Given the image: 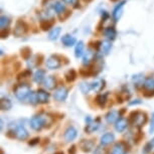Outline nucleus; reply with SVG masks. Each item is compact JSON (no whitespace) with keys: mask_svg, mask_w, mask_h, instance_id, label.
Here are the masks:
<instances>
[{"mask_svg":"<svg viewBox=\"0 0 154 154\" xmlns=\"http://www.w3.org/2000/svg\"><path fill=\"white\" fill-rule=\"evenodd\" d=\"M48 117L45 115H35L31 118L30 120V126L34 131H40L42 128L51 125V122L48 121Z\"/></svg>","mask_w":154,"mask_h":154,"instance_id":"nucleus-1","label":"nucleus"},{"mask_svg":"<svg viewBox=\"0 0 154 154\" xmlns=\"http://www.w3.org/2000/svg\"><path fill=\"white\" fill-rule=\"evenodd\" d=\"M30 87L27 84H19L14 89V95L19 101H23L30 95Z\"/></svg>","mask_w":154,"mask_h":154,"instance_id":"nucleus-2","label":"nucleus"},{"mask_svg":"<svg viewBox=\"0 0 154 154\" xmlns=\"http://www.w3.org/2000/svg\"><path fill=\"white\" fill-rule=\"evenodd\" d=\"M130 120H131L132 125H134V126L138 128H141L147 122V115L140 111L132 112L131 115H130Z\"/></svg>","mask_w":154,"mask_h":154,"instance_id":"nucleus-3","label":"nucleus"},{"mask_svg":"<svg viewBox=\"0 0 154 154\" xmlns=\"http://www.w3.org/2000/svg\"><path fill=\"white\" fill-rule=\"evenodd\" d=\"M9 130L13 132L14 134V138L15 139H18L20 141H23V140H26L28 138V131L25 129V127L23 125L19 124V125H14V127L10 128Z\"/></svg>","mask_w":154,"mask_h":154,"instance_id":"nucleus-4","label":"nucleus"},{"mask_svg":"<svg viewBox=\"0 0 154 154\" xmlns=\"http://www.w3.org/2000/svg\"><path fill=\"white\" fill-rule=\"evenodd\" d=\"M128 151H129V145L126 142L120 141L114 145L111 154H127Z\"/></svg>","mask_w":154,"mask_h":154,"instance_id":"nucleus-5","label":"nucleus"},{"mask_svg":"<svg viewBox=\"0 0 154 154\" xmlns=\"http://www.w3.org/2000/svg\"><path fill=\"white\" fill-rule=\"evenodd\" d=\"M68 94H69L68 89L65 88V87H60V88L57 89L56 92H54V100H57L59 102H63L68 98Z\"/></svg>","mask_w":154,"mask_h":154,"instance_id":"nucleus-6","label":"nucleus"},{"mask_svg":"<svg viewBox=\"0 0 154 154\" xmlns=\"http://www.w3.org/2000/svg\"><path fill=\"white\" fill-rule=\"evenodd\" d=\"M78 136V130L75 129V127L69 126L68 129L65 131V134H63V138L66 142H72L74 141Z\"/></svg>","mask_w":154,"mask_h":154,"instance_id":"nucleus-7","label":"nucleus"},{"mask_svg":"<svg viewBox=\"0 0 154 154\" xmlns=\"http://www.w3.org/2000/svg\"><path fill=\"white\" fill-rule=\"evenodd\" d=\"M99 127H100V118H97L96 120H92L89 123H87L85 132L88 133V134H91V133L96 131V130H98Z\"/></svg>","mask_w":154,"mask_h":154,"instance_id":"nucleus-8","label":"nucleus"},{"mask_svg":"<svg viewBox=\"0 0 154 154\" xmlns=\"http://www.w3.org/2000/svg\"><path fill=\"white\" fill-rule=\"evenodd\" d=\"M143 88L146 93H150V96L154 95V79L153 78H147L143 82Z\"/></svg>","mask_w":154,"mask_h":154,"instance_id":"nucleus-9","label":"nucleus"},{"mask_svg":"<svg viewBox=\"0 0 154 154\" xmlns=\"http://www.w3.org/2000/svg\"><path fill=\"white\" fill-rule=\"evenodd\" d=\"M95 146V140H82L80 143V147L83 152L89 153Z\"/></svg>","mask_w":154,"mask_h":154,"instance_id":"nucleus-10","label":"nucleus"},{"mask_svg":"<svg viewBox=\"0 0 154 154\" xmlns=\"http://www.w3.org/2000/svg\"><path fill=\"white\" fill-rule=\"evenodd\" d=\"M45 65L49 69H57L60 66V62L57 57L53 56V57H49L48 59L46 60Z\"/></svg>","mask_w":154,"mask_h":154,"instance_id":"nucleus-11","label":"nucleus"},{"mask_svg":"<svg viewBox=\"0 0 154 154\" xmlns=\"http://www.w3.org/2000/svg\"><path fill=\"white\" fill-rule=\"evenodd\" d=\"M27 30V26L23 21H18L16 23L15 28H14V34L16 36H22L23 34L26 32Z\"/></svg>","mask_w":154,"mask_h":154,"instance_id":"nucleus-12","label":"nucleus"},{"mask_svg":"<svg viewBox=\"0 0 154 154\" xmlns=\"http://www.w3.org/2000/svg\"><path fill=\"white\" fill-rule=\"evenodd\" d=\"M36 97H37V102L40 104H45L49 101V94L48 92H45V90H38V91H36Z\"/></svg>","mask_w":154,"mask_h":154,"instance_id":"nucleus-13","label":"nucleus"},{"mask_svg":"<svg viewBox=\"0 0 154 154\" xmlns=\"http://www.w3.org/2000/svg\"><path fill=\"white\" fill-rule=\"evenodd\" d=\"M128 126V121L125 118H119L115 123V130L117 132H123Z\"/></svg>","mask_w":154,"mask_h":154,"instance_id":"nucleus-14","label":"nucleus"},{"mask_svg":"<svg viewBox=\"0 0 154 154\" xmlns=\"http://www.w3.org/2000/svg\"><path fill=\"white\" fill-rule=\"evenodd\" d=\"M119 117H120V114H119V112L115 111V110H112V111H110V112L107 113V115L105 116V119H106L107 123L113 124V123H116V121L118 120Z\"/></svg>","mask_w":154,"mask_h":154,"instance_id":"nucleus-15","label":"nucleus"},{"mask_svg":"<svg viewBox=\"0 0 154 154\" xmlns=\"http://www.w3.org/2000/svg\"><path fill=\"white\" fill-rule=\"evenodd\" d=\"M124 5H125V1H122L114 8V10H113V18H114L115 21H118V20L120 19L122 12H123Z\"/></svg>","mask_w":154,"mask_h":154,"instance_id":"nucleus-16","label":"nucleus"},{"mask_svg":"<svg viewBox=\"0 0 154 154\" xmlns=\"http://www.w3.org/2000/svg\"><path fill=\"white\" fill-rule=\"evenodd\" d=\"M111 48H112V43L109 40H103L99 45V51L103 54H108L109 51H111Z\"/></svg>","mask_w":154,"mask_h":154,"instance_id":"nucleus-17","label":"nucleus"},{"mask_svg":"<svg viewBox=\"0 0 154 154\" xmlns=\"http://www.w3.org/2000/svg\"><path fill=\"white\" fill-rule=\"evenodd\" d=\"M114 140H115L114 134L111 132H108V133H105V134L102 136L100 139V142H101V145H104V146H105V145L111 144Z\"/></svg>","mask_w":154,"mask_h":154,"instance_id":"nucleus-18","label":"nucleus"},{"mask_svg":"<svg viewBox=\"0 0 154 154\" xmlns=\"http://www.w3.org/2000/svg\"><path fill=\"white\" fill-rule=\"evenodd\" d=\"M43 86L48 90H54L57 86V81L53 75H49V77H46L43 81Z\"/></svg>","mask_w":154,"mask_h":154,"instance_id":"nucleus-19","label":"nucleus"},{"mask_svg":"<svg viewBox=\"0 0 154 154\" xmlns=\"http://www.w3.org/2000/svg\"><path fill=\"white\" fill-rule=\"evenodd\" d=\"M45 79V72L43 69H37L33 75V81L36 84H42Z\"/></svg>","mask_w":154,"mask_h":154,"instance_id":"nucleus-20","label":"nucleus"},{"mask_svg":"<svg viewBox=\"0 0 154 154\" xmlns=\"http://www.w3.org/2000/svg\"><path fill=\"white\" fill-rule=\"evenodd\" d=\"M95 57V53L92 51V49H88V51L85 53V56L83 57V63L84 66H89L90 63Z\"/></svg>","mask_w":154,"mask_h":154,"instance_id":"nucleus-21","label":"nucleus"},{"mask_svg":"<svg viewBox=\"0 0 154 154\" xmlns=\"http://www.w3.org/2000/svg\"><path fill=\"white\" fill-rule=\"evenodd\" d=\"M62 42H63V45H65L66 46H72L77 42V39L72 35H71V34H65V35L62 37Z\"/></svg>","mask_w":154,"mask_h":154,"instance_id":"nucleus-22","label":"nucleus"},{"mask_svg":"<svg viewBox=\"0 0 154 154\" xmlns=\"http://www.w3.org/2000/svg\"><path fill=\"white\" fill-rule=\"evenodd\" d=\"M91 85H92V91H94L96 93L101 92L102 90L105 88V82L103 80H97L95 82H93Z\"/></svg>","mask_w":154,"mask_h":154,"instance_id":"nucleus-23","label":"nucleus"},{"mask_svg":"<svg viewBox=\"0 0 154 154\" xmlns=\"http://www.w3.org/2000/svg\"><path fill=\"white\" fill-rule=\"evenodd\" d=\"M108 95H109L108 93H104V94L98 95L97 98H96V103H97L101 108H103V107L106 105L107 101H108Z\"/></svg>","mask_w":154,"mask_h":154,"instance_id":"nucleus-24","label":"nucleus"},{"mask_svg":"<svg viewBox=\"0 0 154 154\" xmlns=\"http://www.w3.org/2000/svg\"><path fill=\"white\" fill-rule=\"evenodd\" d=\"M0 107H1V110L7 111V110H10L12 108V103L8 98H2L1 102H0Z\"/></svg>","mask_w":154,"mask_h":154,"instance_id":"nucleus-25","label":"nucleus"},{"mask_svg":"<svg viewBox=\"0 0 154 154\" xmlns=\"http://www.w3.org/2000/svg\"><path fill=\"white\" fill-rule=\"evenodd\" d=\"M105 35L108 39H115L116 38V35H117V31H116V29L114 27H107L105 29Z\"/></svg>","mask_w":154,"mask_h":154,"instance_id":"nucleus-26","label":"nucleus"},{"mask_svg":"<svg viewBox=\"0 0 154 154\" xmlns=\"http://www.w3.org/2000/svg\"><path fill=\"white\" fill-rule=\"evenodd\" d=\"M84 48H85V45H84L83 42H79L75 45V56L77 57H80L83 56L84 54Z\"/></svg>","mask_w":154,"mask_h":154,"instance_id":"nucleus-27","label":"nucleus"},{"mask_svg":"<svg viewBox=\"0 0 154 154\" xmlns=\"http://www.w3.org/2000/svg\"><path fill=\"white\" fill-rule=\"evenodd\" d=\"M153 149H154V138L151 139L150 141H148L147 143L144 145L143 150H142V153H143V154H149Z\"/></svg>","mask_w":154,"mask_h":154,"instance_id":"nucleus-28","label":"nucleus"},{"mask_svg":"<svg viewBox=\"0 0 154 154\" xmlns=\"http://www.w3.org/2000/svg\"><path fill=\"white\" fill-rule=\"evenodd\" d=\"M60 31H62V29H60V27H59V26L53 28V29L51 30V32L48 33V38L51 39V40H54V39H57V37L60 36Z\"/></svg>","mask_w":154,"mask_h":154,"instance_id":"nucleus-29","label":"nucleus"},{"mask_svg":"<svg viewBox=\"0 0 154 154\" xmlns=\"http://www.w3.org/2000/svg\"><path fill=\"white\" fill-rule=\"evenodd\" d=\"M80 90L83 94H89L90 91H92V85L86 82H82L80 84Z\"/></svg>","mask_w":154,"mask_h":154,"instance_id":"nucleus-30","label":"nucleus"},{"mask_svg":"<svg viewBox=\"0 0 154 154\" xmlns=\"http://www.w3.org/2000/svg\"><path fill=\"white\" fill-rule=\"evenodd\" d=\"M54 10L56 11L57 14H62L63 13V11L66 10V6L65 4H63L62 2H56V3L54 4Z\"/></svg>","mask_w":154,"mask_h":154,"instance_id":"nucleus-31","label":"nucleus"},{"mask_svg":"<svg viewBox=\"0 0 154 154\" xmlns=\"http://www.w3.org/2000/svg\"><path fill=\"white\" fill-rule=\"evenodd\" d=\"M10 23V19L8 18L7 16H1V19H0V27H1V29L3 30L5 29L6 27H8V25H9Z\"/></svg>","mask_w":154,"mask_h":154,"instance_id":"nucleus-32","label":"nucleus"},{"mask_svg":"<svg viewBox=\"0 0 154 154\" xmlns=\"http://www.w3.org/2000/svg\"><path fill=\"white\" fill-rule=\"evenodd\" d=\"M75 78H77V74H75V72L74 69H69L66 74V80L68 81V82H74L75 80Z\"/></svg>","mask_w":154,"mask_h":154,"instance_id":"nucleus-33","label":"nucleus"},{"mask_svg":"<svg viewBox=\"0 0 154 154\" xmlns=\"http://www.w3.org/2000/svg\"><path fill=\"white\" fill-rule=\"evenodd\" d=\"M28 102H29V103H31V104H36V103H38V102H37L36 92L30 93V95L28 96Z\"/></svg>","mask_w":154,"mask_h":154,"instance_id":"nucleus-34","label":"nucleus"},{"mask_svg":"<svg viewBox=\"0 0 154 154\" xmlns=\"http://www.w3.org/2000/svg\"><path fill=\"white\" fill-rule=\"evenodd\" d=\"M39 141H40V138L39 137L32 138L29 142H28V145H29V146H35V145H37V144L39 143Z\"/></svg>","mask_w":154,"mask_h":154,"instance_id":"nucleus-35","label":"nucleus"},{"mask_svg":"<svg viewBox=\"0 0 154 154\" xmlns=\"http://www.w3.org/2000/svg\"><path fill=\"white\" fill-rule=\"evenodd\" d=\"M142 138H143V133L141 132V130H139V132L136 134V136L134 137V142H135V143H139Z\"/></svg>","mask_w":154,"mask_h":154,"instance_id":"nucleus-36","label":"nucleus"},{"mask_svg":"<svg viewBox=\"0 0 154 154\" xmlns=\"http://www.w3.org/2000/svg\"><path fill=\"white\" fill-rule=\"evenodd\" d=\"M149 133L153 134L154 133V113L151 116V121H150V127H149Z\"/></svg>","mask_w":154,"mask_h":154,"instance_id":"nucleus-37","label":"nucleus"},{"mask_svg":"<svg viewBox=\"0 0 154 154\" xmlns=\"http://www.w3.org/2000/svg\"><path fill=\"white\" fill-rule=\"evenodd\" d=\"M94 154H107V150L105 148H101V147H98L97 149L95 150Z\"/></svg>","mask_w":154,"mask_h":154,"instance_id":"nucleus-38","label":"nucleus"},{"mask_svg":"<svg viewBox=\"0 0 154 154\" xmlns=\"http://www.w3.org/2000/svg\"><path fill=\"white\" fill-rule=\"evenodd\" d=\"M75 153H77V146H75V145H72V146L69 148L68 154H75Z\"/></svg>","mask_w":154,"mask_h":154,"instance_id":"nucleus-39","label":"nucleus"},{"mask_svg":"<svg viewBox=\"0 0 154 154\" xmlns=\"http://www.w3.org/2000/svg\"><path fill=\"white\" fill-rule=\"evenodd\" d=\"M141 103H142V101L139 100V99H137V100H134L133 102H130L129 105L130 106H133V105H138V104H141Z\"/></svg>","mask_w":154,"mask_h":154,"instance_id":"nucleus-40","label":"nucleus"},{"mask_svg":"<svg viewBox=\"0 0 154 154\" xmlns=\"http://www.w3.org/2000/svg\"><path fill=\"white\" fill-rule=\"evenodd\" d=\"M65 3L66 4H69V5H74L77 3V0H63Z\"/></svg>","mask_w":154,"mask_h":154,"instance_id":"nucleus-41","label":"nucleus"},{"mask_svg":"<svg viewBox=\"0 0 154 154\" xmlns=\"http://www.w3.org/2000/svg\"><path fill=\"white\" fill-rule=\"evenodd\" d=\"M51 25H53V24H51V22H49V23H46L45 25L42 24V29H45H45H48V28L51 27Z\"/></svg>","mask_w":154,"mask_h":154,"instance_id":"nucleus-42","label":"nucleus"},{"mask_svg":"<svg viewBox=\"0 0 154 154\" xmlns=\"http://www.w3.org/2000/svg\"><path fill=\"white\" fill-rule=\"evenodd\" d=\"M54 154H65V153H63V151H57V152H56Z\"/></svg>","mask_w":154,"mask_h":154,"instance_id":"nucleus-43","label":"nucleus"},{"mask_svg":"<svg viewBox=\"0 0 154 154\" xmlns=\"http://www.w3.org/2000/svg\"><path fill=\"white\" fill-rule=\"evenodd\" d=\"M1 154H4V152H3V151H2V150H1Z\"/></svg>","mask_w":154,"mask_h":154,"instance_id":"nucleus-44","label":"nucleus"}]
</instances>
